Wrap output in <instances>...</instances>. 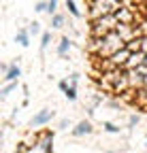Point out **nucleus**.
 Instances as JSON below:
<instances>
[{
	"instance_id": "17",
	"label": "nucleus",
	"mask_w": 147,
	"mask_h": 153,
	"mask_svg": "<svg viewBox=\"0 0 147 153\" xmlns=\"http://www.w3.org/2000/svg\"><path fill=\"white\" fill-rule=\"evenodd\" d=\"M47 13H49V17L58 13V0H47Z\"/></svg>"
},
{
	"instance_id": "8",
	"label": "nucleus",
	"mask_w": 147,
	"mask_h": 153,
	"mask_svg": "<svg viewBox=\"0 0 147 153\" xmlns=\"http://www.w3.org/2000/svg\"><path fill=\"white\" fill-rule=\"evenodd\" d=\"M70 47H72V41H70L68 36H62L60 43H58V57L64 60V57L68 55V51H70Z\"/></svg>"
},
{
	"instance_id": "25",
	"label": "nucleus",
	"mask_w": 147,
	"mask_h": 153,
	"mask_svg": "<svg viewBox=\"0 0 147 153\" xmlns=\"http://www.w3.org/2000/svg\"><path fill=\"white\" fill-rule=\"evenodd\" d=\"M85 2H92V0H85Z\"/></svg>"
},
{
	"instance_id": "5",
	"label": "nucleus",
	"mask_w": 147,
	"mask_h": 153,
	"mask_svg": "<svg viewBox=\"0 0 147 153\" xmlns=\"http://www.w3.org/2000/svg\"><path fill=\"white\" fill-rule=\"evenodd\" d=\"M115 32L124 38V41L128 43V41H130V38H137V26L134 24H117V28H115Z\"/></svg>"
},
{
	"instance_id": "24",
	"label": "nucleus",
	"mask_w": 147,
	"mask_h": 153,
	"mask_svg": "<svg viewBox=\"0 0 147 153\" xmlns=\"http://www.w3.org/2000/svg\"><path fill=\"white\" fill-rule=\"evenodd\" d=\"M145 64H147V53H145Z\"/></svg>"
},
{
	"instance_id": "10",
	"label": "nucleus",
	"mask_w": 147,
	"mask_h": 153,
	"mask_svg": "<svg viewBox=\"0 0 147 153\" xmlns=\"http://www.w3.org/2000/svg\"><path fill=\"white\" fill-rule=\"evenodd\" d=\"M30 32H28V28L26 30H17V34H15V43L17 45H22V47H28L30 45Z\"/></svg>"
},
{
	"instance_id": "7",
	"label": "nucleus",
	"mask_w": 147,
	"mask_h": 153,
	"mask_svg": "<svg viewBox=\"0 0 147 153\" xmlns=\"http://www.w3.org/2000/svg\"><path fill=\"white\" fill-rule=\"evenodd\" d=\"M2 70H4V83L7 81H19L22 68L17 66V64H7V66H2Z\"/></svg>"
},
{
	"instance_id": "23",
	"label": "nucleus",
	"mask_w": 147,
	"mask_h": 153,
	"mask_svg": "<svg viewBox=\"0 0 147 153\" xmlns=\"http://www.w3.org/2000/svg\"><path fill=\"white\" fill-rule=\"evenodd\" d=\"M66 126H68V119H62V121L58 123V128H60V130H66Z\"/></svg>"
},
{
	"instance_id": "16",
	"label": "nucleus",
	"mask_w": 147,
	"mask_h": 153,
	"mask_svg": "<svg viewBox=\"0 0 147 153\" xmlns=\"http://www.w3.org/2000/svg\"><path fill=\"white\" fill-rule=\"evenodd\" d=\"M102 128H104L109 134H119V126H115V123H111V121H104Z\"/></svg>"
},
{
	"instance_id": "13",
	"label": "nucleus",
	"mask_w": 147,
	"mask_h": 153,
	"mask_svg": "<svg viewBox=\"0 0 147 153\" xmlns=\"http://www.w3.org/2000/svg\"><path fill=\"white\" fill-rule=\"evenodd\" d=\"M66 9H68V13L72 15V17H81V11L77 9V4H75V0H66Z\"/></svg>"
},
{
	"instance_id": "12",
	"label": "nucleus",
	"mask_w": 147,
	"mask_h": 153,
	"mask_svg": "<svg viewBox=\"0 0 147 153\" xmlns=\"http://www.w3.org/2000/svg\"><path fill=\"white\" fill-rule=\"evenodd\" d=\"M64 26V15L62 13H56V15H51V30H58Z\"/></svg>"
},
{
	"instance_id": "4",
	"label": "nucleus",
	"mask_w": 147,
	"mask_h": 153,
	"mask_svg": "<svg viewBox=\"0 0 147 153\" xmlns=\"http://www.w3.org/2000/svg\"><path fill=\"white\" fill-rule=\"evenodd\" d=\"M51 119H53V111H51V108H43V111H39V113L30 119V126H32V128H41V126H47Z\"/></svg>"
},
{
	"instance_id": "6",
	"label": "nucleus",
	"mask_w": 147,
	"mask_h": 153,
	"mask_svg": "<svg viewBox=\"0 0 147 153\" xmlns=\"http://www.w3.org/2000/svg\"><path fill=\"white\" fill-rule=\"evenodd\" d=\"M141 64H145V51H132L130 57H128L126 64H124V70H128V68H137V66H141Z\"/></svg>"
},
{
	"instance_id": "3",
	"label": "nucleus",
	"mask_w": 147,
	"mask_h": 153,
	"mask_svg": "<svg viewBox=\"0 0 147 153\" xmlns=\"http://www.w3.org/2000/svg\"><path fill=\"white\" fill-rule=\"evenodd\" d=\"M32 151L51 153L53 151V132L51 130H43V132L36 134V143L32 145Z\"/></svg>"
},
{
	"instance_id": "21",
	"label": "nucleus",
	"mask_w": 147,
	"mask_h": 153,
	"mask_svg": "<svg viewBox=\"0 0 147 153\" xmlns=\"http://www.w3.org/2000/svg\"><path fill=\"white\" fill-rule=\"evenodd\" d=\"M58 87H60L62 91H66V89L70 87V85H68V79H62V81H58Z\"/></svg>"
},
{
	"instance_id": "14",
	"label": "nucleus",
	"mask_w": 147,
	"mask_h": 153,
	"mask_svg": "<svg viewBox=\"0 0 147 153\" xmlns=\"http://www.w3.org/2000/svg\"><path fill=\"white\" fill-rule=\"evenodd\" d=\"M49 43H51V32H49V30L41 32V51H45V49L49 47Z\"/></svg>"
},
{
	"instance_id": "22",
	"label": "nucleus",
	"mask_w": 147,
	"mask_h": 153,
	"mask_svg": "<svg viewBox=\"0 0 147 153\" xmlns=\"http://www.w3.org/2000/svg\"><path fill=\"white\" fill-rule=\"evenodd\" d=\"M77 81H79V72H72L70 74V85H77Z\"/></svg>"
},
{
	"instance_id": "1",
	"label": "nucleus",
	"mask_w": 147,
	"mask_h": 153,
	"mask_svg": "<svg viewBox=\"0 0 147 153\" xmlns=\"http://www.w3.org/2000/svg\"><path fill=\"white\" fill-rule=\"evenodd\" d=\"M122 7H124V0H92V2H87V15L90 19H96L102 15L117 13Z\"/></svg>"
},
{
	"instance_id": "2",
	"label": "nucleus",
	"mask_w": 147,
	"mask_h": 153,
	"mask_svg": "<svg viewBox=\"0 0 147 153\" xmlns=\"http://www.w3.org/2000/svg\"><path fill=\"white\" fill-rule=\"evenodd\" d=\"M117 24H119V19L115 17V13L90 19V36H104L109 32H113L117 28Z\"/></svg>"
},
{
	"instance_id": "15",
	"label": "nucleus",
	"mask_w": 147,
	"mask_h": 153,
	"mask_svg": "<svg viewBox=\"0 0 147 153\" xmlns=\"http://www.w3.org/2000/svg\"><path fill=\"white\" fill-rule=\"evenodd\" d=\"M64 96H66V100H77V85H70L66 91H64Z\"/></svg>"
},
{
	"instance_id": "20",
	"label": "nucleus",
	"mask_w": 147,
	"mask_h": 153,
	"mask_svg": "<svg viewBox=\"0 0 147 153\" xmlns=\"http://www.w3.org/2000/svg\"><path fill=\"white\" fill-rule=\"evenodd\" d=\"M139 121H141V115H130V119H128V126H130V128H134Z\"/></svg>"
},
{
	"instance_id": "19",
	"label": "nucleus",
	"mask_w": 147,
	"mask_h": 153,
	"mask_svg": "<svg viewBox=\"0 0 147 153\" xmlns=\"http://www.w3.org/2000/svg\"><path fill=\"white\" fill-rule=\"evenodd\" d=\"M34 11H36V13H47V0L36 2V4H34Z\"/></svg>"
},
{
	"instance_id": "11",
	"label": "nucleus",
	"mask_w": 147,
	"mask_h": 153,
	"mask_svg": "<svg viewBox=\"0 0 147 153\" xmlns=\"http://www.w3.org/2000/svg\"><path fill=\"white\" fill-rule=\"evenodd\" d=\"M15 89H17V81H7V83H4V87L0 89V98H2V100H7L9 96L15 91Z\"/></svg>"
},
{
	"instance_id": "9",
	"label": "nucleus",
	"mask_w": 147,
	"mask_h": 153,
	"mask_svg": "<svg viewBox=\"0 0 147 153\" xmlns=\"http://www.w3.org/2000/svg\"><path fill=\"white\" fill-rule=\"evenodd\" d=\"M94 128H92L90 121H79L77 128H72V136H85V134H92Z\"/></svg>"
},
{
	"instance_id": "18",
	"label": "nucleus",
	"mask_w": 147,
	"mask_h": 153,
	"mask_svg": "<svg viewBox=\"0 0 147 153\" xmlns=\"http://www.w3.org/2000/svg\"><path fill=\"white\" fill-rule=\"evenodd\" d=\"M28 32H30L32 36H36V34H41V24H39V22H32V24L28 26Z\"/></svg>"
}]
</instances>
